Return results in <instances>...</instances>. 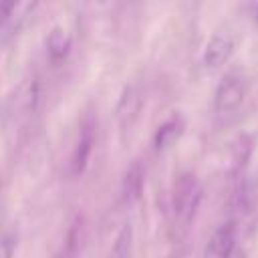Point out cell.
Masks as SVG:
<instances>
[{
	"mask_svg": "<svg viewBox=\"0 0 258 258\" xmlns=\"http://www.w3.org/2000/svg\"><path fill=\"white\" fill-rule=\"evenodd\" d=\"M234 52V42L228 34H214L210 38V42L206 44V50H204V64L208 69H216V67H222Z\"/></svg>",
	"mask_w": 258,
	"mask_h": 258,
	"instance_id": "cell-6",
	"label": "cell"
},
{
	"mask_svg": "<svg viewBox=\"0 0 258 258\" xmlns=\"http://www.w3.org/2000/svg\"><path fill=\"white\" fill-rule=\"evenodd\" d=\"M234 246H236V226L234 222H226L212 232L202 258H230Z\"/></svg>",
	"mask_w": 258,
	"mask_h": 258,
	"instance_id": "cell-4",
	"label": "cell"
},
{
	"mask_svg": "<svg viewBox=\"0 0 258 258\" xmlns=\"http://www.w3.org/2000/svg\"><path fill=\"white\" fill-rule=\"evenodd\" d=\"M246 97V83L238 75H226L214 95V111L220 119H230L234 117Z\"/></svg>",
	"mask_w": 258,
	"mask_h": 258,
	"instance_id": "cell-2",
	"label": "cell"
},
{
	"mask_svg": "<svg viewBox=\"0 0 258 258\" xmlns=\"http://www.w3.org/2000/svg\"><path fill=\"white\" fill-rule=\"evenodd\" d=\"M36 103H38V81L36 77H28L16 87V95L10 99V113L18 117L28 115L36 109Z\"/></svg>",
	"mask_w": 258,
	"mask_h": 258,
	"instance_id": "cell-5",
	"label": "cell"
},
{
	"mask_svg": "<svg viewBox=\"0 0 258 258\" xmlns=\"http://www.w3.org/2000/svg\"><path fill=\"white\" fill-rule=\"evenodd\" d=\"M14 250H16V236L8 228L0 226V258H12Z\"/></svg>",
	"mask_w": 258,
	"mask_h": 258,
	"instance_id": "cell-13",
	"label": "cell"
},
{
	"mask_svg": "<svg viewBox=\"0 0 258 258\" xmlns=\"http://www.w3.org/2000/svg\"><path fill=\"white\" fill-rule=\"evenodd\" d=\"M131 242H133V228L131 224H123V228L119 230V234L115 236V242L107 252V258H129Z\"/></svg>",
	"mask_w": 258,
	"mask_h": 258,
	"instance_id": "cell-10",
	"label": "cell"
},
{
	"mask_svg": "<svg viewBox=\"0 0 258 258\" xmlns=\"http://www.w3.org/2000/svg\"><path fill=\"white\" fill-rule=\"evenodd\" d=\"M14 8H16V2H0V34L8 26V22L14 14Z\"/></svg>",
	"mask_w": 258,
	"mask_h": 258,
	"instance_id": "cell-14",
	"label": "cell"
},
{
	"mask_svg": "<svg viewBox=\"0 0 258 258\" xmlns=\"http://www.w3.org/2000/svg\"><path fill=\"white\" fill-rule=\"evenodd\" d=\"M95 135H97V123H95V117L89 113L81 121L79 139H77L75 151H73L71 167H73V173L75 175H79V173L85 171V167L89 163V157H91V151H93V145H95Z\"/></svg>",
	"mask_w": 258,
	"mask_h": 258,
	"instance_id": "cell-3",
	"label": "cell"
},
{
	"mask_svg": "<svg viewBox=\"0 0 258 258\" xmlns=\"http://www.w3.org/2000/svg\"><path fill=\"white\" fill-rule=\"evenodd\" d=\"M73 46V36L67 28L62 26H52L48 36H46V52L52 62H60L67 58L69 50Z\"/></svg>",
	"mask_w": 258,
	"mask_h": 258,
	"instance_id": "cell-7",
	"label": "cell"
},
{
	"mask_svg": "<svg viewBox=\"0 0 258 258\" xmlns=\"http://www.w3.org/2000/svg\"><path fill=\"white\" fill-rule=\"evenodd\" d=\"M181 131H183V121H181V117H171V119H167L163 125H159L157 127V131H155V137H153V145H155V149L157 151H163V149H167L179 135H181Z\"/></svg>",
	"mask_w": 258,
	"mask_h": 258,
	"instance_id": "cell-8",
	"label": "cell"
},
{
	"mask_svg": "<svg viewBox=\"0 0 258 258\" xmlns=\"http://www.w3.org/2000/svg\"><path fill=\"white\" fill-rule=\"evenodd\" d=\"M77 252H79V226L73 224L56 258H77Z\"/></svg>",
	"mask_w": 258,
	"mask_h": 258,
	"instance_id": "cell-12",
	"label": "cell"
},
{
	"mask_svg": "<svg viewBox=\"0 0 258 258\" xmlns=\"http://www.w3.org/2000/svg\"><path fill=\"white\" fill-rule=\"evenodd\" d=\"M139 111V97L135 93L133 87H125V91L121 93V99L117 103V109H115V115L119 119L121 125H127Z\"/></svg>",
	"mask_w": 258,
	"mask_h": 258,
	"instance_id": "cell-9",
	"label": "cell"
},
{
	"mask_svg": "<svg viewBox=\"0 0 258 258\" xmlns=\"http://www.w3.org/2000/svg\"><path fill=\"white\" fill-rule=\"evenodd\" d=\"M202 200V187L191 173L181 175L173 187V216L181 230H187Z\"/></svg>",
	"mask_w": 258,
	"mask_h": 258,
	"instance_id": "cell-1",
	"label": "cell"
},
{
	"mask_svg": "<svg viewBox=\"0 0 258 258\" xmlns=\"http://www.w3.org/2000/svg\"><path fill=\"white\" fill-rule=\"evenodd\" d=\"M141 189H143V169L141 165L135 161L127 175H125V181H123V194L127 200H137L141 196Z\"/></svg>",
	"mask_w": 258,
	"mask_h": 258,
	"instance_id": "cell-11",
	"label": "cell"
}]
</instances>
